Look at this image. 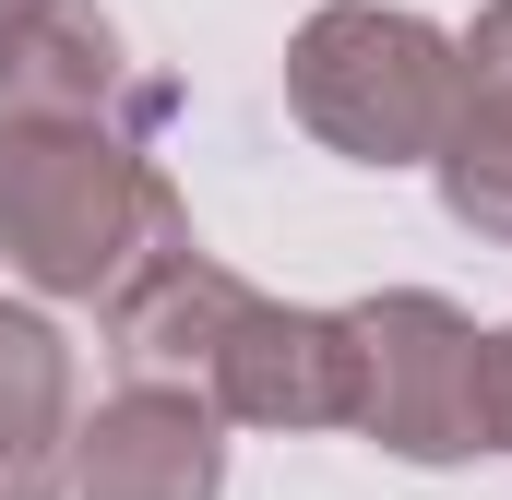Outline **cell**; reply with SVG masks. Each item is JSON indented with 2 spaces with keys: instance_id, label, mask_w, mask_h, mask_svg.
<instances>
[{
  "instance_id": "6da1fadb",
  "label": "cell",
  "mask_w": 512,
  "mask_h": 500,
  "mask_svg": "<svg viewBox=\"0 0 512 500\" xmlns=\"http://www.w3.org/2000/svg\"><path fill=\"white\" fill-rule=\"evenodd\" d=\"M167 250H191V203L167 191V167L143 143L0 120V274H24L36 298L108 310Z\"/></svg>"
},
{
  "instance_id": "7a4b0ae2",
  "label": "cell",
  "mask_w": 512,
  "mask_h": 500,
  "mask_svg": "<svg viewBox=\"0 0 512 500\" xmlns=\"http://www.w3.org/2000/svg\"><path fill=\"white\" fill-rule=\"evenodd\" d=\"M286 108L346 167H429L465 108V48L405 0H322L286 36Z\"/></svg>"
},
{
  "instance_id": "3957f363",
  "label": "cell",
  "mask_w": 512,
  "mask_h": 500,
  "mask_svg": "<svg viewBox=\"0 0 512 500\" xmlns=\"http://www.w3.org/2000/svg\"><path fill=\"white\" fill-rule=\"evenodd\" d=\"M346 346H358V405L346 429H370L405 465H465L489 453V334L429 298V286H382L346 310Z\"/></svg>"
},
{
  "instance_id": "277c9868",
  "label": "cell",
  "mask_w": 512,
  "mask_h": 500,
  "mask_svg": "<svg viewBox=\"0 0 512 500\" xmlns=\"http://www.w3.org/2000/svg\"><path fill=\"white\" fill-rule=\"evenodd\" d=\"M0 120L12 131H120V143H155L179 120V84L131 60L96 0H36L24 24H0Z\"/></svg>"
},
{
  "instance_id": "5b68a950",
  "label": "cell",
  "mask_w": 512,
  "mask_h": 500,
  "mask_svg": "<svg viewBox=\"0 0 512 500\" xmlns=\"http://www.w3.org/2000/svg\"><path fill=\"white\" fill-rule=\"evenodd\" d=\"M72 500H227V417L203 393L120 381L72 417Z\"/></svg>"
},
{
  "instance_id": "8992f818",
  "label": "cell",
  "mask_w": 512,
  "mask_h": 500,
  "mask_svg": "<svg viewBox=\"0 0 512 500\" xmlns=\"http://www.w3.org/2000/svg\"><path fill=\"white\" fill-rule=\"evenodd\" d=\"M203 405H215L227 429H346V405H358L346 310L251 298V322L227 334V358H215V381H203Z\"/></svg>"
},
{
  "instance_id": "52a82bcc",
  "label": "cell",
  "mask_w": 512,
  "mask_h": 500,
  "mask_svg": "<svg viewBox=\"0 0 512 500\" xmlns=\"http://www.w3.org/2000/svg\"><path fill=\"white\" fill-rule=\"evenodd\" d=\"M251 274H227L215 250H167L143 286H120L108 298V358H120V381H167V393H203L215 381V358H227V334L251 322Z\"/></svg>"
},
{
  "instance_id": "ba28073f",
  "label": "cell",
  "mask_w": 512,
  "mask_h": 500,
  "mask_svg": "<svg viewBox=\"0 0 512 500\" xmlns=\"http://www.w3.org/2000/svg\"><path fill=\"white\" fill-rule=\"evenodd\" d=\"M0 500H72V346L0 298Z\"/></svg>"
},
{
  "instance_id": "9c48e42d",
  "label": "cell",
  "mask_w": 512,
  "mask_h": 500,
  "mask_svg": "<svg viewBox=\"0 0 512 500\" xmlns=\"http://www.w3.org/2000/svg\"><path fill=\"white\" fill-rule=\"evenodd\" d=\"M429 179H441V215L465 239L512 250V96H465L453 131H441V155H429Z\"/></svg>"
},
{
  "instance_id": "30bf717a",
  "label": "cell",
  "mask_w": 512,
  "mask_h": 500,
  "mask_svg": "<svg viewBox=\"0 0 512 500\" xmlns=\"http://www.w3.org/2000/svg\"><path fill=\"white\" fill-rule=\"evenodd\" d=\"M465 48V96H512V0L477 12V36H453Z\"/></svg>"
},
{
  "instance_id": "8fae6325",
  "label": "cell",
  "mask_w": 512,
  "mask_h": 500,
  "mask_svg": "<svg viewBox=\"0 0 512 500\" xmlns=\"http://www.w3.org/2000/svg\"><path fill=\"white\" fill-rule=\"evenodd\" d=\"M489 453H512V322L489 334Z\"/></svg>"
},
{
  "instance_id": "7c38bea8",
  "label": "cell",
  "mask_w": 512,
  "mask_h": 500,
  "mask_svg": "<svg viewBox=\"0 0 512 500\" xmlns=\"http://www.w3.org/2000/svg\"><path fill=\"white\" fill-rule=\"evenodd\" d=\"M24 12H36V0H0V24H24Z\"/></svg>"
}]
</instances>
